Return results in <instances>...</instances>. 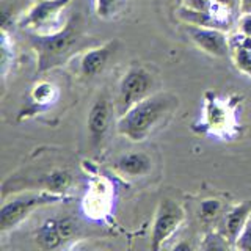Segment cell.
<instances>
[{"mask_svg": "<svg viewBox=\"0 0 251 251\" xmlns=\"http://www.w3.org/2000/svg\"><path fill=\"white\" fill-rule=\"evenodd\" d=\"M28 41L36 50L39 73L65 65L77 52L88 49L96 43L85 35L80 14H73L68 19L65 28L55 30L52 33L30 31Z\"/></svg>", "mask_w": 251, "mask_h": 251, "instance_id": "cell-1", "label": "cell"}, {"mask_svg": "<svg viewBox=\"0 0 251 251\" xmlns=\"http://www.w3.org/2000/svg\"><path fill=\"white\" fill-rule=\"evenodd\" d=\"M176 100L168 93L149 94L121 115L118 130L123 137H127L132 141L146 140L171 115Z\"/></svg>", "mask_w": 251, "mask_h": 251, "instance_id": "cell-2", "label": "cell"}, {"mask_svg": "<svg viewBox=\"0 0 251 251\" xmlns=\"http://www.w3.org/2000/svg\"><path fill=\"white\" fill-rule=\"evenodd\" d=\"M66 196L61 193H53L50 190H43L39 193H27L16 196L11 201H6L0 210V231L6 232L22 223L35 209L55 204L65 200Z\"/></svg>", "mask_w": 251, "mask_h": 251, "instance_id": "cell-3", "label": "cell"}, {"mask_svg": "<svg viewBox=\"0 0 251 251\" xmlns=\"http://www.w3.org/2000/svg\"><path fill=\"white\" fill-rule=\"evenodd\" d=\"M71 0H41L30 8L19 25L33 33H52L58 25L60 14Z\"/></svg>", "mask_w": 251, "mask_h": 251, "instance_id": "cell-4", "label": "cell"}, {"mask_svg": "<svg viewBox=\"0 0 251 251\" xmlns=\"http://www.w3.org/2000/svg\"><path fill=\"white\" fill-rule=\"evenodd\" d=\"M152 86V77L145 68L132 66L124 74L120 83V94H118V110L124 115L137 102L149 96Z\"/></svg>", "mask_w": 251, "mask_h": 251, "instance_id": "cell-5", "label": "cell"}, {"mask_svg": "<svg viewBox=\"0 0 251 251\" xmlns=\"http://www.w3.org/2000/svg\"><path fill=\"white\" fill-rule=\"evenodd\" d=\"M185 218V212L179 202L165 198L160 201L157 207V214L154 218L152 227V250H160V247L167 242L173 234L177 231V227L182 225Z\"/></svg>", "mask_w": 251, "mask_h": 251, "instance_id": "cell-6", "label": "cell"}, {"mask_svg": "<svg viewBox=\"0 0 251 251\" xmlns=\"http://www.w3.org/2000/svg\"><path fill=\"white\" fill-rule=\"evenodd\" d=\"M110 118H112V107L105 94H100L93 102L88 112V130L93 143L99 145L108 130Z\"/></svg>", "mask_w": 251, "mask_h": 251, "instance_id": "cell-7", "label": "cell"}, {"mask_svg": "<svg viewBox=\"0 0 251 251\" xmlns=\"http://www.w3.org/2000/svg\"><path fill=\"white\" fill-rule=\"evenodd\" d=\"M116 41H108L99 47H93V49H86L80 61L82 74L86 77H94L105 69L108 65V60L112 58V55L116 50Z\"/></svg>", "mask_w": 251, "mask_h": 251, "instance_id": "cell-8", "label": "cell"}, {"mask_svg": "<svg viewBox=\"0 0 251 251\" xmlns=\"http://www.w3.org/2000/svg\"><path fill=\"white\" fill-rule=\"evenodd\" d=\"M188 33H190L193 41L207 53L215 55V57H226L227 55L229 46H227V39L222 31L214 28L190 27L188 28Z\"/></svg>", "mask_w": 251, "mask_h": 251, "instance_id": "cell-9", "label": "cell"}, {"mask_svg": "<svg viewBox=\"0 0 251 251\" xmlns=\"http://www.w3.org/2000/svg\"><path fill=\"white\" fill-rule=\"evenodd\" d=\"M250 215H251V202H242L239 206H235L232 210L227 212L223 220L225 237L229 242L235 243L240 232L243 231V227H245Z\"/></svg>", "mask_w": 251, "mask_h": 251, "instance_id": "cell-10", "label": "cell"}, {"mask_svg": "<svg viewBox=\"0 0 251 251\" xmlns=\"http://www.w3.org/2000/svg\"><path fill=\"white\" fill-rule=\"evenodd\" d=\"M151 159L149 155L145 152H129L121 155L120 159L115 162V168L123 173V175H127L132 177H138V176H145L151 171Z\"/></svg>", "mask_w": 251, "mask_h": 251, "instance_id": "cell-11", "label": "cell"}, {"mask_svg": "<svg viewBox=\"0 0 251 251\" xmlns=\"http://www.w3.org/2000/svg\"><path fill=\"white\" fill-rule=\"evenodd\" d=\"M36 242L43 250L58 248L63 242V237L58 229V220H55V218L46 220L36 234Z\"/></svg>", "mask_w": 251, "mask_h": 251, "instance_id": "cell-12", "label": "cell"}, {"mask_svg": "<svg viewBox=\"0 0 251 251\" xmlns=\"http://www.w3.org/2000/svg\"><path fill=\"white\" fill-rule=\"evenodd\" d=\"M71 182H73V176L71 173L66 170H53L44 179V187L46 190H50L53 193H61L66 192L71 187Z\"/></svg>", "mask_w": 251, "mask_h": 251, "instance_id": "cell-13", "label": "cell"}, {"mask_svg": "<svg viewBox=\"0 0 251 251\" xmlns=\"http://www.w3.org/2000/svg\"><path fill=\"white\" fill-rule=\"evenodd\" d=\"M126 5V0H96V11L100 18L110 19L121 11Z\"/></svg>", "mask_w": 251, "mask_h": 251, "instance_id": "cell-14", "label": "cell"}, {"mask_svg": "<svg viewBox=\"0 0 251 251\" xmlns=\"http://www.w3.org/2000/svg\"><path fill=\"white\" fill-rule=\"evenodd\" d=\"M58 229L63 240H69L71 237H74V234L77 231V225L75 220L71 217H65V218H58Z\"/></svg>", "mask_w": 251, "mask_h": 251, "instance_id": "cell-15", "label": "cell"}, {"mask_svg": "<svg viewBox=\"0 0 251 251\" xmlns=\"http://www.w3.org/2000/svg\"><path fill=\"white\" fill-rule=\"evenodd\" d=\"M235 248L239 250H245V251H251V217L248 218V222L243 227V231L240 232L239 239L235 240Z\"/></svg>", "mask_w": 251, "mask_h": 251, "instance_id": "cell-16", "label": "cell"}, {"mask_svg": "<svg viewBox=\"0 0 251 251\" xmlns=\"http://www.w3.org/2000/svg\"><path fill=\"white\" fill-rule=\"evenodd\" d=\"M220 210V202L217 200H206L201 204V217L204 220H212Z\"/></svg>", "mask_w": 251, "mask_h": 251, "instance_id": "cell-17", "label": "cell"}, {"mask_svg": "<svg viewBox=\"0 0 251 251\" xmlns=\"http://www.w3.org/2000/svg\"><path fill=\"white\" fill-rule=\"evenodd\" d=\"M235 60H237V66L242 71L251 74V50L240 47V49H237V53H235Z\"/></svg>", "mask_w": 251, "mask_h": 251, "instance_id": "cell-18", "label": "cell"}, {"mask_svg": "<svg viewBox=\"0 0 251 251\" xmlns=\"http://www.w3.org/2000/svg\"><path fill=\"white\" fill-rule=\"evenodd\" d=\"M50 93H52V86L49 83H39L35 86V90H33V99H36L39 102L49 100Z\"/></svg>", "mask_w": 251, "mask_h": 251, "instance_id": "cell-19", "label": "cell"}, {"mask_svg": "<svg viewBox=\"0 0 251 251\" xmlns=\"http://www.w3.org/2000/svg\"><path fill=\"white\" fill-rule=\"evenodd\" d=\"M240 30L242 33L245 36H250L251 38V13L245 14L240 21Z\"/></svg>", "mask_w": 251, "mask_h": 251, "instance_id": "cell-20", "label": "cell"}, {"mask_svg": "<svg viewBox=\"0 0 251 251\" xmlns=\"http://www.w3.org/2000/svg\"><path fill=\"white\" fill-rule=\"evenodd\" d=\"M240 11L243 14L251 13V0H240Z\"/></svg>", "mask_w": 251, "mask_h": 251, "instance_id": "cell-21", "label": "cell"}]
</instances>
